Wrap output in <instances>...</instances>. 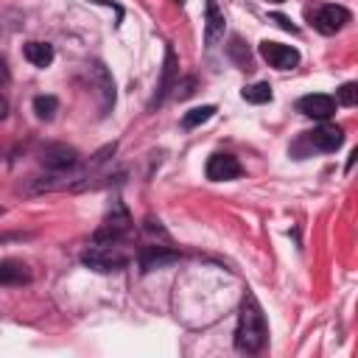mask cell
<instances>
[{
  "instance_id": "obj_15",
  "label": "cell",
  "mask_w": 358,
  "mask_h": 358,
  "mask_svg": "<svg viewBox=\"0 0 358 358\" xmlns=\"http://www.w3.org/2000/svg\"><path fill=\"white\" fill-rule=\"evenodd\" d=\"M215 115V106L213 103H204V106H196V109H190V112H185V117H182V126L185 129H196V126H201V123H207L210 117Z\"/></svg>"
},
{
  "instance_id": "obj_14",
  "label": "cell",
  "mask_w": 358,
  "mask_h": 358,
  "mask_svg": "<svg viewBox=\"0 0 358 358\" xmlns=\"http://www.w3.org/2000/svg\"><path fill=\"white\" fill-rule=\"evenodd\" d=\"M22 53H25V59H28L34 67H48V64L53 62V48H50L48 42H28V45L22 48Z\"/></svg>"
},
{
  "instance_id": "obj_1",
  "label": "cell",
  "mask_w": 358,
  "mask_h": 358,
  "mask_svg": "<svg viewBox=\"0 0 358 358\" xmlns=\"http://www.w3.org/2000/svg\"><path fill=\"white\" fill-rule=\"evenodd\" d=\"M266 336H268V324H266V316H263V308L257 302L255 294H243V302H241V313H238V327H235V347L241 352H260L263 344H266Z\"/></svg>"
},
{
  "instance_id": "obj_2",
  "label": "cell",
  "mask_w": 358,
  "mask_h": 358,
  "mask_svg": "<svg viewBox=\"0 0 358 358\" xmlns=\"http://www.w3.org/2000/svg\"><path fill=\"white\" fill-rule=\"evenodd\" d=\"M81 263L92 271H101V274H109V271H120L126 263H129V255L117 246V243H92L84 255H81Z\"/></svg>"
},
{
  "instance_id": "obj_10",
  "label": "cell",
  "mask_w": 358,
  "mask_h": 358,
  "mask_svg": "<svg viewBox=\"0 0 358 358\" xmlns=\"http://www.w3.org/2000/svg\"><path fill=\"white\" fill-rule=\"evenodd\" d=\"M176 67H179V62H176V53H173V48L168 45L165 48V62H162V81H159V90H157V95H154V106H159L162 101H165V95L176 87Z\"/></svg>"
},
{
  "instance_id": "obj_16",
  "label": "cell",
  "mask_w": 358,
  "mask_h": 358,
  "mask_svg": "<svg viewBox=\"0 0 358 358\" xmlns=\"http://www.w3.org/2000/svg\"><path fill=\"white\" fill-rule=\"evenodd\" d=\"M56 109H59V101L53 95H36L34 98V112H36L39 120H53Z\"/></svg>"
},
{
  "instance_id": "obj_20",
  "label": "cell",
  "mask_w": 358,
  "mask_h": 358,
  "mask_svg": "<svg viewBox=\"0 0 358 358\" xmlns=\"http://www.w3.org/2000/svg\"><path fill=\"white\" fill-rule=\"evenodd\" d=\"M11 81V73H8V64L6 59H0V84H8Z\"/></svg>"
},
{
  "instance_id": "obj_24",
  "label": "cell",
  "mask_w": 358,
  "mask_h": 358,
  "mask_svg": "<svg viewBox=\"0 0 358 358\" xmlns=\"http://www.w3.org/2000/svg\"><path fill=\"white\" fill-rule=\"evenodd\" d=\"M0 215H3V210H0Z\"/></svg>"
},
{
  "instance_id": "obj_18",
  "label": "cell",
  "mask_w": 358,
  "mask_h": 358,
  "mask_svg": "<svg viewBox=\"0 0 358 358\" xmlns=\"http://www.w3.org/2000/svg\"><path fill=\"white\" fill-rule=\"evenodd\" d=\"M336 101H338L341 106H355V103H358V84H355V81H347V84L336 92Z\"/></svg>"
},
{
  "instance_id": "obj_11",
  "label": "cell",
  "mask_w": 358,
  "mask_h": 358,
  "mask_svg": "<svg viewBox=\"0 0 358 358\" xmlns=\"http://www.w3.org/2000/svg\"><path fill=\"white\" fill-rule=\"evenodd\" d=\"M42 162L50 171H67L78 162V154H76V148H67V145H48L42 151Z\"/></svg>"
},
{
  "instance_id": "obj_6",
  "label": "cell",
  "mask_w": 358,
  "mask_h": 358,
  "mask_svg": "<svg viewBox=\"0 0 358 358\" xmlns=\"http://www.w3.org/2000/svg\"><path fill=\"white\" fill-rule=\"evenodd\" d=\"M204 171H207V179H213V182H229V179L241 176V162L232 154H213L207 159Z\"/></svg>"
},
{
  "instance_id": "obj_21",
  "label": "cell",
  "mask_w": 358,
  "mask_h": 358,
  "mask_svg": "<svg viewBox=\"0 0 358 358\" xmlns=\"http://www.w3.org/2000/svg\"><path fill=\"white\" fill-rule=\"evenodd\" d=\"M6 115H8V101L0 95V120H6Z\"/></svg>"
},
{
  "instance_id": "obj_13",
  "label": "cell",
  "mask_w": 358,
  "mask_h": 358,
  "mask_svg": "<svg viewBox=\"0 0 358 358\" xmlns=\"http://www.w3.org/2000/svg\"><path fill=\"white\" fill-rule=\"evenodd\" d=\"M31 280V271L20 260H0V285H22Z\"/></svg>"
},
{
  "instance_id": "obj_23",
  "label": "cell",
  "mask_w": 358,
  "mask_h": 358,
  "mask_svg": "<svg viewBox=\"0 0 358 358\" xmlns=\"http://www.w3.org/2000/svg\"><path fill=\"white\" fill-rule=\"evenodd\" d=\"M176 3H185V0H176Z\"/></svg>"
},
{
  "instance_id": "obj_4",
  "label": "cell",
  "mask_w": 358,
  "mask_h": 358,
  "mask_svg": "<svg viewBox=\"0 0 358 358\" xmlns=\"http://www.w3.org/2000/svg\"><path fill=\"white\" fill-rule=\"evenodd\" d=\"M260 56L277 70H294L299 64V50L282 42H260Z\"/></svg>"
},
{
  "instance_id": "obj_9",
  "label": "cell",
  "mask_w": 358,
  "mask_h": 358,
  "mask_svg": "<svg viewBox=\"0 0 358 358\" xmlns=\"http://www.w3.org/2000/svg\"><path fill=\"white\" fill-rule=\"evenodd\" d=\"M224 36V11L218 8L215 0L204 3V45L213 48Z\"/></svg>"
},
{
  "instance_id": "obj_7",
  "label": "cell",
  "mask_w": 358,
  "mask_h": 358,
  "mask_svg": "<svg viewBox=\"0 0 358 358\" xmlns=\"http://www.w3.org/2000/svg\"><path fill=\"white\" fill-rule=\"evenodd\" d=\"M296 109L308 117H316V120H327L333 112H336V98L330 95H322V92H310L305 98H299Z\"/></svg>"
},
{
  "instance_id": "obj_8",
  "label": "cell",
  "mask_w": 358,
  "mask_h": 358,
  "mask_svg": "<svg viewBox=\"0 0 358 358\" xmlns=\"http://www.w3.org/2000/svg\"><path fill=\"white\" fill-rule=\"evenodd\" d=\"M179 260V252L176 249H168V246H145L140 252V268L143 271H154V268H165L171 263Z\"/></svg>"
},
{
  "instance_id": "obj_22",
  "label": "cell",
  "mask_w": 358,
  "mask_h": 358,
  "mask_svg": "<svg viewBox=\"0 0 358 358\" xmlns=\"http://www.w3.org/2000/svg\"><path fill=\"white\" fill-rule=\"evenodd\" d=\"M271 3H282V0H271Z\"/></svg>"
},
{
  "instance_id": "obj_3",
  "label": "cell",
  "mask_w": 358,
  "mask_h": 358,
  "mask_svg": "<svg viewBox=\"0 0 358 358\" xmlns=\"http://www.w3.org/2000/svg\"><path fill=\"white\" fill-rule=\"evenodd\" d=\"M347 22H350V11H347L344 6H336V3H327V6H322V8L313 14V28H316L319 34H324V36L341 31Z\"/></svg>"
},
{
  "instance_id": "obj_5",
  "label": "cell",
  "mask_w": 358,
  "mask_h": 358,
  "mask_svg": "<svg viewBox=\"0 0 358 358\" xmlns=\"http://www.w3.org/2000/svg\"><path fill=\"white\" fill-rule=\"evenodd\" d=\"M87 73H90V81H92L95 92L101 95V109L109 112L112 103H115V81H112L109 70H106L101 62H90V64H87Z\"/></svg>"
},
{
  "instance_id": "obj_17",
  "label": "cell",
  "mask_w": 358,
  "mask_h": 358,
  "mask_svg": "<svg viewBox=\"0 0 358 358\" xmlns=\"http://www.w3.org/2000/svg\"><path fill=\"white\" fill-rule=\"evenodd\" d=\"M243 101H249V103H266V101H271V84L268 81H257V84L246 87L243 90Z\"/></svg>"
},
{
  "instance_id": "obj_19",
  "label": "cell",
  "mask_w": 358,
  "mask_h": 358,
  "mask_svg": "<svg viewBox=\"0 0 358 358\" xmlns=\"http://www.w3.org/2000/svg\"><path fill=\"white\" fill-rule=\"evenodd\" d=\"M271 20H274V22H277L282 31H291V34H296V25H294L288 17H282V14H271Z\"/></svg>"
},
{
  "instance_id": "obj_12",
  "label": "cell",
  "mask_w": 358,
  "mask_h": 358,
  "mask_svg": "<svg viewBox=\"0 0 358 358\" xmlns=\"http://www.w3.org/2000/svg\"><path fill=\"white\" fill-rule=\"evenodd\" d=\"M308 140L319 151H336L344 143V129L341 126H319V129H313L308 134Z\"/></svg>"
}]
</instances>
